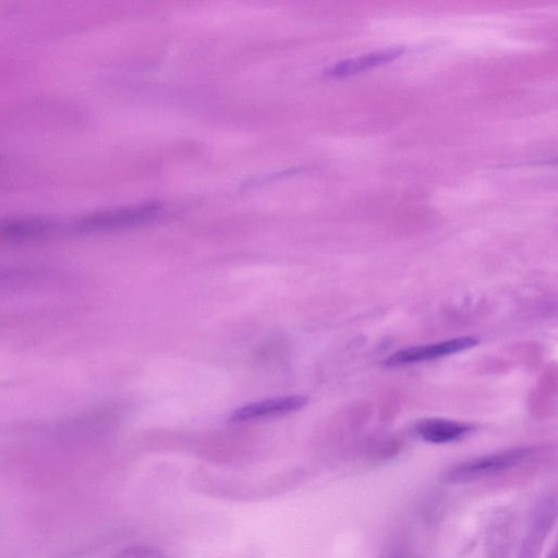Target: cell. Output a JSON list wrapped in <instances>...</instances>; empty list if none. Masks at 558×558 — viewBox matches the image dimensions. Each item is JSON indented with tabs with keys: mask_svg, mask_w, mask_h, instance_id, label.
<instances>
[{
	"mask_svg": "<svg viewBox=\"0 0 558 558\" xmlns=\"http://www.w3.org/2000/svg\"><path fill=\"white\" fill-rule=\"evenodd\" d=\"M60 279V271L37 263H0V298L39 292Z\"/></svg>",
	"mask_w": 558,
	"mask_h": 558,
	"instance_id": "obj_1",
	"label": "cell"
},
{
	"mask_svg": "<svg viewBox=\"0 0 558 558\" xmlns=\"http://www.w3.org/2000/svg\"><path fill=\"white\" fill-rule=\"evenodd\" d=\"M157 203L94 211L72 221L71 229L80 233L109 231L138 225L155 218L161 210Z\"/></svg>",
	"mask_w": 558,
	"mask_h": 558,
	"instance_id": "obj_2",
	"label": "cell"
},
{
	"mask_svg": "<svg viewBox=\"0 0 558 558\" xmlns=\"http://www.w3.org/2000/svg\"><path fill=\"white\" fill-rule=\"evenodd\" d=\"M531 452L530 448H514L477 457L450 469L446 474V481L452 484L474 482L518 465Z\"/></svg>",
	"mask_w": 558,
	"mask_h": 558,
	"instance_id": "obj_3",
	"label": "cell"
},
{
	"mask_svg": "<svg viewBox=\"0 0 558 558\" xmlns=\"http://www.w3.org/2000/svg\"><path fill=\"white\" fill-rule=\"evenodd\" d=\"M64 226L51 217L38 215L0 216V243H27L49 238Z\"/></svg>",
	"mask_w": 558,
	"mask_h": 558,
	"instance_id": "obj_4",
	"label": "cell"
},
{
	"mask_svg": "<svg viewBox=\"0 0 558 558\" xmlns=\"http://www.w3.org/2000/svg\"><path fill=\"white\" fill-rule=\"evenodd\" d=\"M557 497L555 493L543 496L534 506L518 558H539L544 543L556 522Z\"/></svg>",
	"mask_w": 558,
	"mask_h": 558,
	"instance_id": "obj_5",
	"label": "cell"
},
{
	"mask_svg": "<svg viewBox=\"0 0 558 558\" xmlns=\"http://www.w3.org/2000/svg\"><path fill=\"white\" fill-rule=\"evenodd\" d=\"M477 343L478 340L476 338L465 336L428 344L409 347L396 351L388 356L385 361V365L395 367L430 361L465 351L475 347Z\"/></svg>",
	"mask_w": 558,
	"mask_h": 558,
	"instance_id": "obj_6",
	"label": "cell"
},
{
	"mask_svg": "<svg viewBox=\"0 0 558 558\" xmlns=\"http://www.w3.org/2000/svg\"><path fill=\"white\" fill-rule=\"evenodd\" d=\"M307 401L308 399L305 396L293 395L251 402L234 410L230 414L229 421L242 423L255 418L281 415L302 409L307 404Z\"/></svg>",
	"mask_w": 558,
	"mask_h": 558,
	"instance_id": "obj_7",
	"label": "cell"
},
{
	"mask_svg": "<svg viewBox=\"0 0 558 558\" xmlns=\"http://www.w3.org/2000/svg\"><path fill=\"white\" fill-rule=\"evenodd\" d=\"M474 426L459 421L439 417L423 418L415 424L416 434L430 444H447L464 438Z\"/></svg>",
	"mask_w": 558,
	"mask_h": 558,
	"instance_id": "obj_8",
	"label": "cell"
},
{
	"mask_svg": "<svg viewBox=\"0 0 558 558\" xmlns=\"http://www.w3.org/2000/svg\"><path fill=\"white\" fill-rule=\"evenodd\" d=\"M404 52L401 47L376 50L359 58L347 59L326 70V74L332 77H342L361 72L383 63H387L400 57Z\"/></svg>",
	"mask_w": 558,
	"mask_h": 558,
	"instance_id": "obj_9",
	"label": "cell"
},
{
	"mask_svg": "<svg viewBox=\"0 0 558 558\" xmlns=\"http://www.w3.org/2000/svg\"><path fill=\"white\" fill-rule=\"evenodd\" d=\"M507 515L496 518L488 537L487 558H508L509 524Z\"/></svg>",
	"mask_w": 558,
	"mask_h": 558,
	"instance_id": "obj_10",
	"label": "cell"
},
{
	"mask_svg": "<svg viewBox=\"0 0 558 558\" xmlns=\"http://www.w3.org/2000/svg\"><path fill=\"white\" fill-rule=\"evenodd\" d=\"M112 558H169L161 550L146 545H134L117 553Z\"/></svg>",
	"mask_w": 558,
	"mask_h": 558,
	"instance_id": "obj_11",
	"label": "cell"
},
{
	"mask_svg": "<svg viewBox=\"0 0 558 558\" xmlns=\"http://www.w3.org/2000/svg\"><path fill=\"white\" fill-rule=\"evenodd\" d=\"M547 558H557V549L553 548V550L550 551V554L548 555Z\"/></svg>",
	"mask_w": 558,
	"mask_h": 558,
	"instance_id": "obj_12",
	"label": "cell"
}]
</instances>
